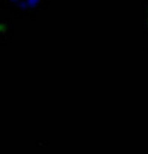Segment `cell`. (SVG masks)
Returning a JSON list of instances; mask_svg holds the SVG:
<instances>
[{"mask_svg":"<svg viewBox=\"0 0 148 154\" xmlns=\"http://www.w3.org/2000/svg\"><path fill=\"white\" fill-rule=\"evenodd\" d=\"M48 0H0V7L8 10L14 18L30 17L35 20L39 11L48 6Z\"/></svg>","mask_w":148,"mask_h":154,"instance_id":"obj_1","label":"cell"},{"mask_svg":"<svg viewBox=\"0 0 148 154\" xmlns=\"http://www.w3.org/2000/svg\"><path fill=\"white\" fill-rule=\"evenodd\" d=\"M14 22L11 17L0 19V45H6L12 42Z\"/></svg>","mask_w":148,"mask_h":154,"instance_id":"obj_2","label":"cell"}]
</instances>
